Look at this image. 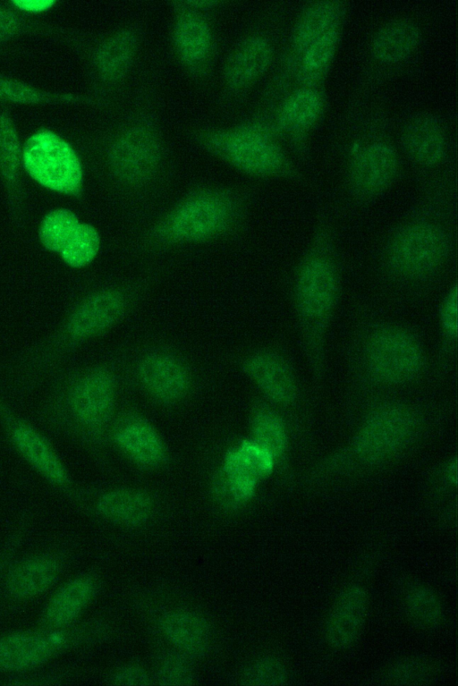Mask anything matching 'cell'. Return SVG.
<instances>
[{
  "instance_id": "cell-1",
  "label": "cell",
  "mask_w": 458,
  "mask_h": 686,
  "mask_svg": "<svg viewBox=\"0 0 458 686\" xmlns=\"http://www.w3.org/2000/svg\"><path fill=\"white\" fill-rule=\"evenodd\" d=\"M358 407L349 437L310 464L309 479L357 476L393 465L419 445L438 420L430 405L392 394L372 397Z\"/></svg>"
},
{
  "instance_id": "cell-2",
  "label": "cell",
  "mask_w": 458,
  "mask_h": 686,
  "mask_svg": "<svg viewBox=\"0 0 458 686\" xmlns=\"http://www.w3.org/2000/svg\"><path fill=\"white\" fill-rule=\"evenodd\" d=\"M342 286L335 222L329 214L322 213L294 266L290 285L301 347L311 380L317 385L326 377L328 338Z\"/></svg>"
},
{
  "instance_id": "cell-3",
  "label": "cell",
  "mask_w": 458,
  "mask_h": 686,
  "mask_svg": "<svg viewBox=\"0 0 458 686\" xmlns=\"http://www.w3.org/2000/svg\"><path fill=\"white\" fill-rule=\"evenodd\" d=\"M451 213L444 202L425 199L387 233L379 248L380 275L394 286L428 285L446 269L455 252Z\"/></svg>"
},
{
  "instance_id": "cell-4",
  "label": "cell",
  "mask_w": 458,
  "mask_h": 686,
  "mask_svg": "<svg viewBox=\"0 0 458 686\" xmlns=\"http://www.w3.org/2000/svg\"><path fill=\"white\" fill-rule=\"evenodd\" d=\"M348 367L352 401L360 405L413 385L426 375L429 360L413 329L393 320L372 319L353 337Z\"/></svg>"
},
{
  "instance_id": "cell-5",
  "label": "cell",
  "mask_w": 458,
  "mask_h": 686,
  "mask_svg": "<svg viewBox=\"0 0 458 686\" xmlns=\"http://www.w3.org/2000/svg\"><path fill=\"white\" fill-rule=\"evenodd\" d=\"M49 382L41 417L53 432L89 450H99L110 442L118 397V380L112 368L92 366Z\"/></svg>"
},
{
  "instance_id": "cell-6",
  "label": "cell",
  "mask_w": 458,
  "mask_h": 686,
  "mask_svg": "<svg viewBox=\"0 0 458 686\" xmlns=\"http://www.w3.org/2000/svg\"><path fill=\"white\" fill-rule=\"evenodd\" d=\"M242 207L219 190L198 191L176 203L151 229L150 238L161 246L208 242L238 226Z\"/></svg>"
},
{
  "instance_id": "cell-7",
  "label": "cell",
  "mask_w": 458,
  "mask_h": 686,
  "mask_svg": "<svg viewBox=\"0 0 458 686\" xmlns=\"http://www.w3.org/2000/svg\"><path fill=\"white\" fill-rule=\"evenodd\" d=\"M242 370L262 399L283 411L301 431L308 421L306 399L292 359L276 348H261L242 361Z\"/></svg>"
},
{
  "instance_id": "cell-8",
  "label": "cell",
  "mask_w": 458,
  "mask_h": 686,
  "mask_svg": "<svg viewBox=\"0 0 458 686\" xmlns=\"http://www.w3.org/2000/svg\"><path fill=\"white\" fill-rule=\"evenodd\" d=\"M209 144L237 170L259 177L294 178L296 170L271 132L259 124H247L219 133Z\"/></svg>"
},
{
  "instance_id": "cell-9",
  "label": "cell",
  "mask_w": 458,
  "mask_h": 686,
  "mask_svg": "<svg viewBox=\"0 0 458 686\" xmlns=\"http://www.w3.org/2000/svg\"><path fill=\"white\" fill-rule=\"evenodd\" d=\"M90 629L73 624L64 628L17 630L0 637V673L37 669L85 642Z\"/></svg>"
},
{
  "instance_id": "cell-10",
  "label": "cell",
  "mask_w": 458,
  "mask_h": 686,
  "mask_svg": "<svg viewBox=\"0 0 458 686\" xmlns=\"http://www.w3.org/2000/svg\"><path fill=\"white\" fill-rule=\"evenodd\" d=\"M0 428L13 449L38 475L60 491H72L70 470L49 438L21 416L1 392Z\"/></svg>"
},
{
  "instance_id": "cell-11",
  "label": "cell",
  "mask_w": 458,
  "mask_h": 686,
  "mask_svg": "<svg viewBox=\"0 0 458 686\" xmlns=\"http://www.w3.org/2000/svg\"><path fill=\"white\" fill-rule=\"evenodd\" d=\"M26 172L52 191L77 193L83 182L81 160L72 147L56 133L41 130L32 134L21 149Z\"/></svg>"
},
{
  "instance_id": "cell-12",
  "label": "cell",
  "mask_w": 458,
  "mask_h": 686,
  "mask_svg": "<svg viewBox=\"0 0 458 686\" xmlns=\"http://www.w3.org/2000/svg\"><path fill=\"white\" fill-rule=\"evenodd\" d=\"M397 150L385 140H372L351 155L346 169V189L358 206L369 205L382 197L400 174Z\"/></svg>"
},
{
  "instance_id": "cell-13",
  "label": "cell",
  "mask_w": 458,
  "mask_h": 686,
  "mask_svg": "<svg viewBox=\"0 0 458 686\" xmlns=\"http://www.w3.org/2000/svg\"><path fill=\"white\" fill-rule=\"evenodd\" d=\"M39 238L48 250L58 253L72 267H83L97 257L101 244L98 231L82 223L65 208L49 212L42 220Z\"/></svg>"
},
{
  "instance_id": "cell-14",
  "label": "cell",
  "mask_w": 458,
  "mask_h": 686,
  "mask_svg": "<svg viewBox=\"0 0 458 686\" xmlns=\"http://www.w3.org/2000/svg\"><path fill=\"white\" fill-rule=\"evenodd\" d=\"M136 377L142 390L154 402L174 406L183 401L192 386L187 363L166 349L146 351L137 361Z\"/></svg>"
},
{
  "instance_id": "cell-15",
  "label": "cell",
  "mask_w": 458,
  "mask_h": 686,
  "mask_svg": "<svg viewBox=\"0 0 458 686\" xmlns=\"http://www.w3.org/2000/svg\"><path fill=\"white\" fill-rule=\"evenodd\" d=\"M65 559V555L59 550L13 559L2 578L0 594L4 600L14 604L41 596L58 581Z\"/></svg>"
},
{
  "instance_id": "cell-16",
  "label": "cell",
  "mask_w": 458,
  "mask_h": 686,
  "mask_svg": "<svg viewBox=\"0 0 458 686\" xmlns=\"http://www.w3.org/2000/svg\"><path fill=\"white\" fill-rule=\"evenodd\" d=\"M131 305L122 288L108 287L91 294L66 325L63 341L73 345L104 334L121 322Z\"/></svg>"
},
{
  "instance_id": "cell-17",
  "label": "cell",
  "mask_w": 458,
  "mask_h": 686,
  "mask_svg": "<svg viewBox=\"0 0 458 686\" xmlns=\"http://www.w3.org/2000/svg\"><path fill=\"white\" fill-rule=\"evenodd\" d=\"M110 442L131 462L145 470H157L170 459L166 443L145 417L129 413L116 419Z\"/></svg>"
},
{
  "instance_id": "cell-18",
  "label": "cell",
  "mask_w": 458,
  "mask_h": 686,
  "mask_svg": "<svg viewBox=\"0 0 458 686\" xmlns=\"http://www.w3.org/2000/svg\"><path fill=\"white\" fill-rule=\"evenodd\" d=\"M109 159L117 180L127 185L141 184L150 179L158 165V141L146 127H132L114 140Z\"/></svg>"
},
{
  "instance_id": "cell-19",
  "label": "cell",
  "mask_w": 458,
  "mask_h": 686,
  "mask_svg": "<svg viewBox=\"0 0 458 686\" xmlns=\"http://www.w3.org/2000/svg\"><path fill=\"white\" fill-rule=\"evenodd\" d=\"M250 438L265 447L274 457L276 470H291L293 434L297 431L291 419L264 399L254 402L249 414Z\"/></svg>"
},
{
  "instance_id": "cell-20",
  "label": "cell",
  "mask_w": 458,
  "mask_h": 686,
  "mask_svg": "<svg viewBox=\"0 0 458 686\" xmlns=\"http://www.w3.org/2000/svg\"><path fill=\"white\" fill-rule=\"evenodd\" d=\"M401 141L405 154L422 167H437L446 157L445 129L443 123L429 113L411 117L402 130Z\"/></svg>"
},
{
  "instance_id": "cell-21",
  "label": "cell",
  "mask_w": 458,
  "mask_h": 686,
  "mask_svg": "<svg viewBox=\"0 0 458 686\" xmlns=\"http://www.w3.org/2000/svg\"><path fill=\"white\" fill-rule=\"evenodd\" d=\"M97 592V583L89 576H78L61 585L45 605L38 625L47 628H64L76 620Z\"/></svg>"
},
{
  "instance_id": "cell-22",
  "label": "cell",
  "mask_w": 458,
  "mask_h": 686,
  "mask_svg": "<svg viewBox=\"0 0 458 686\" xmlns=\"http://www.w3.org/2000/svg\"><path fill=\"white\" fill-rule=\"evenodd\" d=\"M368 610V596L359 586H352L340 595L327 625V639L335 648L353 643L361 631Z\"/></svg>"
},
{
  "instance_id": "cell-23",
  "label": "cell",
  "mask_w": 458,
  "mask_h": 686,
  "mask_svg": "<svg viewBox=\"0 0 458 686\" xmlns=\"http://www.w3.org/2000/svg\"><path fill=\"white\" fill-rule=\"evenodd\" d=\"M324 110V97L316 86L302 85L281 104L276 123L286 135L300 139L314 127Z\"/></svg>"
},
{
  "instance_id": "cell-24",
  "label": "cell",
  "mask_w": 458,
  "mask_h": 686,
  "mask_svg": "<svg viewBox=\"0 0 458 686\" xmlns=\"http://www.w3.org/2000/svg\"><path fill=\"white\" fill-rule=\"evenodd\" d=\"M421 42L419 25L409 19H397L381 26L374 34L370 51L380 64H395L408 59Z\"/></svg>"
},
{
  "instance_id": "cell-25",
  "label": "cell",
  "mask_w": 458,
  "mask_h": 686,
  "mask_svg": "<svg viewBox=\"0 0 458 686\" xmlns=\"http://www.w3.org/2000/svg\"><path fill=\"white\" fill-rule=\"evenodd\" d=\"M345 6L340 1H317L310 4L299 15L293 30L292 49L298 55L321 36L341 29Z\"/></svg>"
},
{
  "instance_id": "cell-26",
  "label": "cell",
  "mask_w": 458,
  "mask_h": 686,
  "mask_svg": "<svg viewBox=\"0 0 458 686\" xmlns=\"http://www.w3.org/2000/svg\"><path fill=\"white\" fill-rule=\"evenodd\" d=\"M96 511L103 518L123 525H140L151 516L154 502L144 491L117 488L102 494Z\"/></svg>"
},
{
  "instance_id": "cell-27",
  "label": "cell",
  "mask_w": 458,
  "mask_h": 686,
  "mask_svg": "<svg viewBox=\"0 0 458 686\" xmlns=\"http://www.w3.org/2000/svg\"><path fill=\"white\" fill-rule=\"evenodd\" d=\"M273 56L271 43L262 36H251L233 52L226 68L229 82L246 86L259 78L268 68Z\"/></svg>"
},
{
  "instance_id": "cell-28",
  "label": "cell",
  "mask_w": 458,
  "mask_h": 686,
  "mask_svg": "<svg viewBox=\"0 0 458 686\" xmlns=\"http://www.w3.org/2000/svg\"><path fill=\"white\" fill-rule=\"evenodd\" d=\"M220 469L260 482L276 470V464L265 447L249 437L225 451Z\"/></svg>"
},
{
  "instance_id": "cell-29",
  "label": "cell",
  "mask_w": 458,
  "mask_h": 686,
  "mask_svg": "<svg viewBox=\"0 0 458 686\" xmlns=\"http://www.w3.org/2000/svg\"><path fill=\"white\" fill-rule=\"evenodd\" d=\"M174 36L176 50L187 64L198 65L208 58L212 47L211 30L197 13L182 15L175 24Z\"/></svg>"
},
{
  "instance_id": "cell-30",
  "label": "cell",
  "mask_w": 458,
  "mask_h": 686,
  "mask_svg": "<svg viewBox=\"0 0 458 686\" xmlns=\"http://www.w3.org/2000/svg\"><path fill=\"white\" fill-rule=\"evenodd\" d=\"M162 631L176 647L190 654L203 652L209 640V628L200 616L175 612L165 615L161 622Z\"/></svg>"
},
{
  "instance_id": "cell-31",
  "label": "cell",
  "mask_w": 458,
  "mask_h": 686,
  "mask_svg": "<svg viewBox=\"0 0 458 686\" xmlns=\"http://www.w3.org/2000/svg\"><path fill=\"white\" fill-rule=\"evenodd\" d=\"M340 38L341 29L332 30L294 55L297 72L303 85L315 86L327 73L336 54Z\"/></svg>"
},
{
  "instance_id": "cell-32",
  "label": "cell",
  "mask_w": 458,
  "mask_h": 686,
  "mask_svg": "<svg viewBox=\"0 0 458 686\" xmlns=\"http://www.w3.org/2000/svg\"><path fill=\"white\" fill-rule=\"evenodd\" d=\"M437 368L445 371L455 356L458 342V291L454 281L444 292L437 312Z\"/></svg>"
},
{
  "instance_id": "cell-33",
  "label": "cell",
  "mask_w": 458,
  "mask_h": 686,
  "mask_svg": "<svg viewBox=\"0 0 458 686\" xmlns=\"http://www.w3.org/2000/svg\"><path fill=\"white\" fill-rule=\"evenodd\" d=\"M136 41L129 31L117 32L106 40L98 54L99 70L107 77L123 73L133 57Z\"/></svg>"
},
{
  "instance_id": "cell-34",
  "label": "cell",
  "mask_w": 458,
  "mask_h": 686,
  "mask_svg": "<svg viewBox=\"0 0 458 686\" xmlns=\"http://www.w3.org/2000/svg\"><path fill=\"white\" fill-rule=\"evenodd\" d=\"M406 608L412 622L422 627L435 626L441 617L436 596L424 588H415L408 593Z\"/></svg>"
},
{
  "instance_id": "cell-35",
  "label": "cell",
  "mask_w": 458,
  "mask_h": 686,
  "mask_svg": "<svg viewBox=\"0 0 458 686\" xmlns=\"http://www.w3.org/2000/svg\"><path fill=\"white\" fill-rule=\"evenodd\" d=\"M20 145L15 128L8 116L0 114V167L8 178L15 174L20 159Z\"/></svg>"
},
{
  "instance_id": "cell-36",
  "label": "cell",
  "mask_w": 458,
  "mask_h": 686,
  "mask_svg": "<svg viewBox=\"0 0 458 686\" xmlns=\"http://www.w3.org/2000/svg\"><path fill=\"white\" fill-rule=\"evenodd\" d=\"M159 678L165 685H186L192 681V671L184 657L170 656L160 666Z\"/></svg>"
},
{
  "instance_id": "cell-37",
  "label": "cell",
  "mask_w": 458,
  "mask_h": 686,
  "mask_svg": "<svg viewBox=\"0 0 458 686\" xmlns=\"http://www.w3.org/2000/svg\"><path fill=\"white\" fill-rule=\"evenodd\" d=\"M284 673L281 665L271 660L255 663L248 668L244 675L246 684L274 685L284 679Z\"/></svg>"
},
{
  "instance_id": "cell-38",
  "label": "cell",
  "mask_w": 458,
  "mask_h": 686,
  "mask_svg": "<svg viewBox=\"0 0 458 686\" xmlns=\"http://www.w3.org/2000/svg\"><path fill=\"white\" fill-rule=\"evenodd\" d=\"M28 519H21L0 548V583L11 562L15 558L28 527Z\"/></svg>"
},
{
  "instance_id": "cell-39",
  "label": "cell",
  "mask_w": 458,
  "mask_h": 686,
  "mask_svg": "<svg viewBox=\"0 0 458 686\" xmlns=\"http://www.w3.org/2000/svg\"><path fill=\"white\" fill-rule=\"evenodd\" d=\"M40 93L17 81L0 78V97L19 102H35L40 99Z\"/></svg>"
},
{
  "instance_id": "cell-40",
  "label": "cell",
  "mask_w": 458,
  "mask_h": 686,
  "mask_svg": "<svg viewBox=\"0 0 458 686\" xmlns=\"http://www.w3.org/2000/svg\"><path fill=\"white\" fill-rule=\"evenodd\" d=\"M114 681L118 685H147L149 678L145 671L139 667H125L119 671Z\"/></svg>"
},
{
  "instance_id": "cell-41",
  "label": "cell",
  "mask_w": 458,
  "mask_h": 686,
  "mask_svg": "<svg viewBox=\"0 0 458 686\" xmlns=\"http://www.w3.org/2000/svg\"><path fill=\"white\" fill-rule=\"evenodd\" d=\"M12 4L26 12L40 13L51 8L55 2L52 0H19L13 1Z\"/></svg>"
},
{
  "instance_id": "cell-42",
  "label": "cell",
  "mask_w": 458,
  "mask_h": 686,
  "mask_svg": "<svg viewBox=\"0 0 458 686\" xmlns=\"http://www.w3.org/2000/svg\"><path fill=\"white\" fill-rule=\"evenodd\" d=\"M4 13H0V35L3 31H6V29L8 30L10 23H7V20L1 21V16H3Z\"/></svg>"
}]
</instances>
